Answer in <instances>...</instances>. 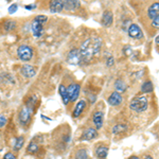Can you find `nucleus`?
Returning <instances> with one entry per match:
<instances>
[{
	"label": "nucleus",
	"mask_w": 159,
	"mask_h": 159,
	"mask_svg": "<svg viewBox=\"0 0 159 159\" xmlns=\"http://www.w3.org/2000/svg\"><path fill=\"white\" fill-rule=\"evenodd\" d=\"M6 123H7V118L2 116V115H0V129L6 125Z\"/></svg>",
	"instance_id": "obj_28"
},
{
	"label": "nucleus",
	"mask_w": 159,
	"mask_h": 159,
	"mask_svg": "<svg viewBox=\"0 0 159 159\" xmlns=\"http://www.w3.org/2000/svg\"><path fill=\"white\" fill-rule=\"evenodd\" d=\"M36 104V98L33 97L31 98L29 101L25 103V105L21 107L19 111V122L22 125L28 124L31 121V118H32L33 110H34V106Z\"/></svg>",
	"instance_id": "obj_2"
},
{
	"label": "nucleus",
	"mask_w": 159,
	"mask_h": 159,
	"mask_svg": "<svg viewBox=\"0 0 159 159\" xmlns=\"http://www.w3.org/2000/svg\"><path fill=\"white\" fill-rule=\"evenodd\" d=\"M81 3L78 0H66L64 1V10H67V11H75L78 10Z\"/></svg>",
	"instance_id": "obj_13"
},
{
	"label": "nucleus",
	"mask_w": 159,
	"mask_h": 159,
	"mask_svg": "<svg viewBox=\"0 0 159 159\" xmlns=\"http://www.w3.org/2000/svg\"><path fill=\"white\" fill-rule=\"evenodd\" d=\"M102 47V39L98 36L89 37L80 47V55L83 63H87L100 52Z\"/></svg>",
	"instance_id": "obj_1"
},
{
	"label": "nucleus",
	"mask_w": 159,
	"mask_h": 159,
	"mask_svg": "<svg viewBox=\"0 0 159 159\" xmlns=\"http://www.w3.org/2000/svg\"><path fill=\"white\" fill-rule=\"evenodd\" d=\"M20 72H21L22 75L25 76V78H33V76L36 74V69L33 67L32 65H29V64H25L21 67L20 69Z\"/></svg>",
	"instance_id": "obj_10"
},
{
	"label": "nucleus",
	"mask_w": 159,
	"mask_h": 159,
	"mask_svg": "<svg viewBox=\"0 0 159 159\" xmlns=\"http://www.w3.org/2000/svg\"><path fill=\"white\" fill-rule=\"evenodd\" d=\"M17 10H18V6H17L16 3H13L11 4V7H9V13L10 14H14V13H16Z\"/></svg>",
	"instance_id": "obj_27"
},
{
	"label": "nucleus",
	"mask_w": 159,
	"mask_h": 159,
	"mask_svg": "<svg viewBox=\"0 0 159 159\" xmlns=\"http://www.w3.org/2000/svg\"><path fill=\"white\" fill-rule=\"evenodd\" d=\"M107 154H108V147L105 145H100L96 150V155L98 159H106Z\"/></svg>",
	"instance_id": "obj_18"
},
{
	"label": "nucleus",
	"mask_w": 159,
	"mask_h": 159,
	"mask_svg": "<svg viewBox=\"0 0 159 159\" xmlns=\"http://www.w3.org/2000/svg\"><path fill=\"white\" fill-rule=\"evenodd\" d=\"M16 27H17V24H16V21H14V20H7V21L4 22V25H3L4 30L7 31V32L13 31Z\"/></svg>",
	"instance_id": "obj_23"
},
{
	"label": "nucleus",
	"mask_w": 159,
	"mask_h": 159,
	"mask_svg": "<svg viewBox=\"0 0 159 159\" xmlns=\"http://www.w3.org/2000/svg\"><path fill=\"white\" fill-rule=\"evenodd\" d=\"M98 137V130L96 129H92V127H88L83 132V134L81 136V140H92L94 138Z\"/></svg>",
	"instance_id": "obj_9"
},
{
	"label": "nucleus",
	"mask_w": 159,
	"mask_h": 159,
	"mask_svg": "<svg viewBox=\"0 0 159 159\" xmlns=\"http://www.w3.org/2000/svg\"><path fill=\"white\" fill-rule=\"evenodd\" d=\"M158 13H159V3L158 2H155V3H153L152 6L148 7V16L153 20L154 18L158 17Z\"/></svg>",
	"instance_id": "obj_17"
},
{
	"label": "nucleus",
	"mask_w": 159,
	"mask_h": 159,
	"mask_svg": "<svg viewBox=\"0 0 159 159\" xmlns=\"http://www.w3.org/2000/svg\"><path fill=\"white\" fill-rule=\"evenodd\" d=\"M50 11L52 13H58L61 12L64 10V1H61V0H53V1L50 2Z\"/></svg>",
	"instance_id": "obj_15"
},
{
	"label": "nucleus",
	"mask_w": 159,
	"mask_h": 159,
	"mask_svg": "<svg viewBox=\"0 0 159 159\" xmlns=\"http://www.w3.org/2000/svg\"><path fill=\"white\" fill-rule=\"evenodd\" d=\"M67 61L70 65H80L82 63L81 55H80V51L76 48H73L67 55Z\"/></svg>",
	"instance_id": "obj_7"
},
{
	"label": "nucleus",
	"mask_w": 159,
	"mask_h": 159,
	"mask_svg": "<svg viewBox=\"0 0 159 159\" xmlns=\"http://www.w3.org/2000/svg\"><path fill=\"white\" fill-rule=\"evenodd\" d=\"M25 144V138L22 137V136H19V137L16 138V140H15V143H14V150L16 151V152H18L22 148Z\"/></svg>",
	"instance_id": "obj_22"
},
{
	"label": "nucleus",
	"mask_w": 159,
	"mask_h": 159,
	"mask_svg": "<svg viewBox=\"0 0 159 159\" xmlns=\"http://www.w3.org/2000/svg\"><path fill=\"white\" fill-rule=\"evenodd\" d=\"M38 148H39V147H38L37 143L34 142V141H31L30 144L28 145L27 153H29V154H35L38 151Z\"/></svg>",
	"instance_id": "obj_24"
},
{
	"label": "nucleus",
	"mask_w": 159,
	"mask_h": 159,
	"mask_svg": "<svg viewBox=\"0 0 159 159\" xmlns=\"http://www.w3.org/2000/svg\"><path fill=\"white\" fill-rule=\"evenodd\" d=\"M129 159H140V158L138 157V156H130Z\"/></svg>",
	"instance_id": "obj_33"
},
{
	"label": "nucleus",
	"mask_w": 159,
	"mask_h": 159,
	"mask_svg": "<svg viewBox=\"0 0 159 159\" xmlns=\"http://www.w3.org/2000/svg\"><path fill=\"white\" fill-rule=\"evenodd\" d=\"M75 159H88V152L85 148H81L75 154Z\"/></svg>",
	"instance_id": "obj_26"
},
{
	"label": "nucleus",
	"mask_w": 159,
	"mask_h": 159,
	"mask_svg": "<svg viewBox=\"0 0 159 159\" xmlns=\"http://www.w3.org/2000/svg\"><path fill=\"white\" fill-rule=\"evenodd\" d=\"M144 159H153L151 156H147V157H144Z\"/></svg>",
	"instance_id": "obj_34"
},
{
	"label": "nucleus",
	"mask_w": 159,
	"mask_h": 159,
	"mask_svg": "<svg viewBox=\"0 0 159 159\" xmlns=\"http://www.w3.org/2000/svg\"><path fill=\"white\" fill-rule=\"evenodd\" d=\"M114 64H115L114 57H112V56H109V57L107 58V61H106V65L108 66V67H110V66H112Z\"/></svg>",
	"instance_id": "obj_30"
},
{
	"label": "nucleus",
	"mask_w": 159,
	"mask_h": 159,
	"mask_svg": "<svg viewBox=\"0 0 159 159\" xmlns=\"http://www.w3.org/2000/svg\"><path fill=\"white\" fill-rule=\"evenodd\" d=\"M127 32H129V37L134 38V39H140V38L143 37V32L138 25H135V24L130 25L129 27Z\"/></svg>",
	"instance_id": "obj_8"
},
{
	"label": "nucleus",
	"mask_w": 159,
	"mask_h": 159,
	"mask_svg": "<svg viewBox=\"0 0 159 159\" xmlns=\"http://www.w3.org/2000/svg\"><path fill=\"white\" fill-rule=\"evenodd\" d=\"M86 107V101L85 100H81V101H79V103H76L75 107H74L73 109V112H72V116L73 118H78L82 115V112H83V110L85 109Z\"/></svg>",
	"instance_id": "obj_14"
},
{
	"label": "nucleus",
	"mask_w": 159,
	"mask_h": 159,
	"mask_svg": "<svg viewBox=\"0 0 159 159\" xmlns=\"http://www.w3.org/2000/svg\"><path fill=\"white\" fill-rule=\"evenodd\" d=\"M25 7L27 10H32V9H35V7H36V4H29V6H25Z\"/></svg>",
	"instance_id": "obj_32"
},
{
	"label": "nucleus",
	"mask_w": 159,
	"mask_h": 159,
	"mask_svg": "<svg viewBox=\"0 0 159 159\" xmlns=\"http://www.w3.org/2000/svg\"><path fill=\"white\" fill-rule=\"evenodd\" d=\"M148 105V101L145 97H137L133 99L129 103V108L136 112H142L147 110Z\"/></svg>",
	"instance_id": "obj_4"
},
{
	"label": "nucleus",
	"mask_w": 159,
	"mask_h": 159,
	"mask_svg": "<svg viewBox=\"0 0 159 159\" xmlns=\"http://www.w3.org/2000/svg\"><path fill=\"white\" fill-rule=\"evenodd\" d=\"M80 91H81V86L79 84H71V85H69V87L67 88L69 101L70 102L76 101L80 96Z\"/></svg>",
	"instance_id": "obj_6"
},
{
	"label": "nucleus",
	"mask_w": 159,
	"mask_h": 159,
	"mask_svg": "<svg viewBox=\"0 0 159 159\" xmlns=\"http://www.w3.org/2000/svg\"><path fill=\"white\" fill-rule=\"evenodd\" d=\"M58 91H60V94H61V98L63 100V103L65 105H67L69 102V97H68V92H67V88H66L64 85H60L58 87Z\"/></svg>",
	"instance_id": "obj_19"
},
{
	"label": "nucleus",
	"mask_w": 159,
	"mask_h": 159,
	"mask_svg": "<svg viewBox=\"0 0 159 159\" xmlns=\"http://www.w3.org/2000/svg\"><path fill=\"white\" fill-rule=\"evenodd\" d=\"M153 89H154V86L151 81L144 82V83L142 84V86H141V91H142L143 93H150V92L153 91Z\"/></svg>",
	"instance_id": "obj_20"
},
{
	"label": "nucleus",
	"mask_w": 159,
	"mask_h": 159,
	"mask_svg": "<svg viewBox=\"0 0 159 159\" xmlns=\"http://www.w3.org/2000/svg\"><path fill=\"white\" fill-rule=\"evenodd\" d=\"M126 130H127V125L118 124V125H116V126H114V129H112V133H114L115 135H117V134H120V133L126 132Z\"/></svg>",
	"instance_id": "obj_25"
},
{
	"label": "nucleus",
	"mask_w": 159,
	"mask_h": 159,
	"mask_svg": "<svg viewBox=\"0 0 159 159\" xmlns=\"http://www.w3.org/2000/svg\"><path fill=\"white\" fill-rule=\"evenodd\" d=\"M3 159H17V158H16V156H15L13 153L9 152V153H7L6 155L3 156Z\"/></svg>",
	"instance_id": "obj_29"
},
{
	"label": "nucleus",
	"mask_w": 159,
	"mask_h": 159,
	"mask_svg": "<svg viewBox=\"0 0 159 159\" xmlns=\"http://www.w3.org/2000/svg\"><path fill=\"white\" fill-rule=\"evenodd\" d=\"M158 22H159V17H156V18H154L153 21H152V27H154V28H156V29H157V28H158Z\"/></svg>",
	"instance_id": "obj_31"
},
{
	"label": "nucleus",
	"mask_w": 159,
	"mask_h": 159,
	"mask_svg": "<svg viewBox=\"0 0 159 159\" xmlns=\"http://www.w3.org/2000/svg\"><path fill=\"white\" fill-rule=\"evenodd\" d=\"M48 20V17L45 15H38L37 17H35V19L31 24V30L33 32L34 37L39 38L43 36V25L46 24V21Z\"/></svg>",
	"instance_id": "obj_3"
},
{
	"label": "nucleus",
	"mask_w": 159,
	"mask_h": 159,
	"mask_svg": "<svg viewBox=\"0 0 159 159\" xmlns=\"http://www.w3.org/2000/svg\"><path fill=\"white\" fill-rule=\"evenodd\" d=\"M126 84L124 83V81L123 80H117L116 83H115V88H116L117 92H124L126 90Z\"/></svg>",
	"instance_id": "obj_21"
},
{
	"label": "nucleus",
	"mask_w": 159,
	"mask_h": 159,
	"mask_svg": "<svg viewBox=\"0 0 159 159\" xmlns=\"http://www.w3.org/2000/svg\"><path fill=\"white\" fill-rule=\"evenodd\" d=\"M103 119H104V116H103V112L100 111H96L92 116V122L93 124L96 125V129H101L102 126H103Z\"/></svg>",
	"instance_id": "obj_11"
},
{
	"label": "nucleus",
	"mask_w": 159,
	"mask_h": 159,
	"mask_svg": "<svg viewBox=\"0 0 159 159\" xmlns=\"http://www.w3.org/2000/svg\"><path fill=\"white\" fill-rule=\"evenodd\" d=\"M122 101H123L122 96L117 91L112 92L108 97V99H107V102H108L110 105H112V106H118V105H120L122 103Z\"/></svg>",
	"instance_id": "obj_12"
},
{
	"label": "nucleus",
	"mask_w": 159,
	"mask_h": 159,
	"mask_svg": "<svg viewBox=\"0 0 159 159\" xmlns=\"http://www.w3.org/2000/svg\"><path fill=\"white\" fill-rule=\"evenodd\" d=\"M17 55L22 61H29L33 57V49L30 46L21 45L17 49Z\"/></svg>",
	"instance_id": "obj_5"
},
{
	"label": "nucleus",
	"mask_w": 159,
	"mask_h": 159,
	"mask_svg": "<svg viewBox=\"0 0 159 159\" xmlns=\"http://www.w3.org/2000/svg\"><path fill=\"white\" fill-rule=\"evenodd\" d=\"M114 22V14L110 11H105L103 13V18H102V24L105 27H110Z\"/></svg>",
	"instance_id": "obj_16"
}]
</instances>
